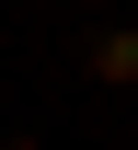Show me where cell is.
I'll return each mask as SVG.
<instances>
[{"mask_svg":"<svg viewBox=\"0 0 138 150\" xmlns=\"http://www.w3.org/2000/svg\"><path fill=\"white\" fill-rule=\"evenodd\" d=\"M92 81H115V93H127V81H138V35H104V46H92Z\"/></svg>","mask_w":138,"mask_h":150,"instance_id":"cell-1","label":"cell"},{"mask_svg":"<svg viewBox=\"0 0 138 150\" xmlns=\"http://www.w3.org/2000/svg\"><path fill=\"white\" fill-rule=\"evenodd\" d=\"M12 150H35V139H12Z\"/></svg>","mask_w":138,"mask_h":150,"instance_id":"cell-2","label":"cell"}]
</instances>
